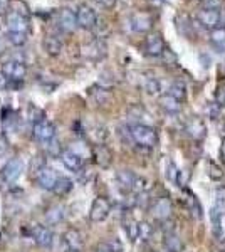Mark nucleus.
<instances>
[{
    "mask_svg": "<svg viewBox=\"0 0 225 252\" xmlns=\"http://www.w3.org/2000/svg\"><path fill=\"white\" fill-rule=\"evenodd\" d=\"M24 172V161L20 158H10L3 168L0 170V178H2L5 184H15V182L20 178V175Z\"/></svg>",
    "mask_w": 225,
    "mask_h": 252,
    "instance_id": "20e7f679",
    "label": "nucleus"
},
{
    "mask_svg": "<svg viewBox=\"0 0 225 252\" xmlns=\"http://www.w3.org/2000/svg\"><path fill=\"white\" fill-rule=\"evenodd\" d=\"M145 89L148 91V94L157 96L160 94V83L155 78H148L145 81Z\"/></svg>",
    "mask_w": 225,
    "mask_h": 252,
    "instance_id": "f704fd0d",
    "label": "nucleus"
},
{
    "mask_svg": "<svg viewBox=\"0 0 225 252\" xmlns=\"http://www.w3.org/2000/svg\"><path fill=\"white\" fill-rule=\"evenodd\" d=\"M97 2H99L101 5L104 7V9H113V7L116 5L118 0H97Z\"/></svg>",
    "mask_w": 225,
    "mask_h": 252,
    "instance_id": "37998d69",
    "label": "nucleus"
},
{
    "mask_svg": "<svg viewBox=\"0 0 225 252\" xmlns=\"http://www.w3.org/2000/svg\"><path fill=\"white\" fill-rule=\"evenodd\" d=\"M93 157H94V160H96V163L99 166H103V168H108V166L111 165V161H113V153L106 145H96V146H94Z\"/></svg>",
    "mask_w": 225,
    "mask_h": 252,
    "instance_id": "f3484780",
    "label": "nucleus"
},
{
    "mask_svg": "<svg viewBox=\"0 0 225 252\" xmlns=\"http://www.w3.org/2000/svg\"><path fill=\"white\" fill-rule=\"evenodd\" d=\"M136 177L138 175L131 172V170H120L116 173V182H118V187L126 193H131L133 192V187H134V182H136Z\"/></svg>",
    "mask_w": 225,
    "mask_h": 252,
    "instance_id": "4468645a",
    "label": "nucleus"
},
{
    "mask_svg": "<svg viewBox=\"0 0 225 252\" xmlns=\"http://www.w3.org/2000/svg\"><path fill=\"white\" fill-rule=\"evenodd\" d=\"M31 237L40 247H51L54 242V234L47 225H34L31 229Z\"/></svg>",
    "mask_w": 225,
    "mask_h": 252,
    "instance_id": "9d476101",
    "label": "nucleus"
},
{
    "mask_svg": "<svg viewBox=\"0 0 225 252\" xmlns=\"http://www.w3.org/2000/svg\"><path fill=\"white\" fill-rule=\"evenodd\" d=\"M32 136L37 143H49L51 140L56 138V126L46 118L35 121L32 126Z\"/></svg>",
    "mask_w": 225,
    "mask_h": 252,
    "instance_id": "f03ea898",
    "label": "nucleus"
},
{
    "mask_svg": "<svg viewBox=\"0 0 225 252\" xmlns=\"http://www.w3.org/2000/svg\"><path fill=\"white\" fill-rule=\"evenodd\" d=\"M129 136H131V143L138 145L140 148H155L158 145V133L153 126L138 123L129 126Z\"/></svg>",
    "mask_w": 225,
    "mask_h": 252,
    "instance_id": "f257e3e1",
    "label": "nucleus"
},
{
    "mask_svg": "<svg viewBox=\"0 0 225 252\" xmlns=\"http://www.w3.org/2000/svg\"><path fill=\"white\" fill-rule=\"evenodd\" d=\"M59 160L71 172H81L84 166V158L79 153H76L74 150H63L59 155Z\"/></svg>",
    "mask_w": 225,
    "mask_h": 252,
    "instance_id": "6e6552de",
    "label": "nucleus"
},
{
    "mask_svg": "<svg viewBox=\"0 0 225 252\" xmlns=\"http://www.w3.org/2000/svg\"><path fill=\"white\" fill-rule=\"evenodd\" d=\"M151 24H153V19L148 14H136L133 15L131 19V26L136 32H146L151 29Z\"/></svg>",
    "mask_w": 225,
    "mask_h": 252,
    "instance_id": "b1692460",
    "label": "nucleus"
},
{
    "mask_svg": "<svg viewBox=\"0 0 225 252\" xmlns=\"http://www.w3.org/2000/svg\"><path fill=\"white\" fill-rule=\"evenodd\" d=\"M219 15H220V20H219V26L220 27H225V7L219 10Z\"/></svg>",
    "mask_w": 225,
    "mask_h": 252,
    "instance_id": "c03bdc74",
    "label": "nucleus"
},
{
    "mask_svg": "<svg viewBox=\"0 0 225 252\" xmlns=\"http://www.w3.org/2000/svg\"><path fill=\"white\" fill-rule=\"evenodd\" d=\"M44 49L49 56H59L61 51H63V40L56 35H47L44 39Z\"/></svg>",
    "mask_w": 225,
    "mask_h": 252,
    "instance_id": "cd10ccee",
    "label": "nucleus"
},
{
    "mask_svg": "<svg viewBox=\"0 0 225 252\" xmlns=\"http://www.w3.org/2000/svg\"><path fill=\"white\" fill-rule=\"evenodd\" d=\"M9 9V0H0V14H5Z\"/></svg>",
    "mask_w": 225,
    "mask_h": 252,
    "instance_id": "a18cd8bd",
    "label": "nucleus"
},
{
    "mask_svg": "<svg viewBox=\"0 0 225 252\" xmlns=\"http://www.w3.org/2000/svg\"><path fill=\"white\" fill-rule=\"evenodd\" d=\"M208 177H210L214 182L222 180V178H224V168L219 163H215V161H210V165H208Z\"/></svg>",
    "mask_w": 225,
    "mask_h": 252,
    "instance_id": "473e14b6",
    "label": "nucleus"
},
{
    "mask_svg": "<svg viewBox=\"0 0 225 252\" xmlns=\"http://www.w3.org/2000/svg\"><path fill=\"white\" fill-rule=\"evenodd\" d=\"M9 86H10V81L5 78V74H3L2 71H0V91H5Z\"/></svg>",
    "mask_w": 225,
    "mask_h": 252,
    "instance_id": "79ce46f5",
    "label": "nucleus"
},
{
    "mask_svg": "<svg viewBox=\"0 0 225 252\" xmlns=\"http://www.w3.org/2000/svg\"><path fill=\"white\" fill-rule=\"evenodd\" d=\"M96 252H116L114 251V247L111 246V244L108 242H99L96 246Z\"/></svg>",
    "mask_w": 225,
    "mask_h": 252,
    "instance_id": "a19ab883",
    "label": "nucleus"
},
{
    "mask_svg": "<svg viewBox=\"0 0 225 252\" xmlns=\"http://www.w3.org/2000/svg\"><path fill=\"white\" fill-rule=\"evenodd\" d=\"M203 5V9H212V10H220L224 7V0H200Z\"/></svg>",
    "mask_w": 225,
    "mask_h": 252,
    "instance_id": "4c0bfd02",
    "label": "nucleus"
},
{
    "mask_svg": "<svg viewBox=\"0 0 225 252\" xmlns=\"http://www.w3.org/2000/svg\"><path fill=\"white\" fill-rule=\"evenodd\" d=\"M66 252H81V251H77V249H66Z\"/></svg>",
    "mask_w": 225,
    "mask_h": 252,
    "instance_id": "de8ad7c7",
    "label": "nucleus"
},
{
    "mask_svg": "<svg viewBox=\"0 0 225 252\" xmlns=\"http://www.w3.org/2000/svg\"><path fill=\"white\" fill-rule=\"evenodd\" d=\"M2 72L5 74V78L10 83H20V81L26 78L27 67L22 61H7L2 66Z\"/></svg>",
    "mask_w": 225,
    "mask_h": 252,
    "instance_id": "0eeeda50",
    "label": "nucleus"
},
{
    "mask_svg": "<svg viewBox=\"0 0 225 252\" xmlns=\"http://www.w3.org/2000/svg\"><path fill=\"white\" fill-rule=\"evenodd\" d=\"M185 131L187 135L192 138V140H202L203 136L207 135V126H205V121L198 116H193L187 121L185 125Z\"/></svg>",
    "mask_w": 225,
    "mask_h": 252,
    "instance_id": "9b49d317",
    "label": "nucleus"
},
{
    "mask_svg": "<svg viewBox=\"0 0 225 252\" xmlns=\"http://www.w3.org/2000/svg\"><path fill=\"white\" fill-rule=\"evenodd\" d=\"M160 106H161V109H165L166 113H170V115H177L180 109H182V103L166 93V94L160 97Z\"/></svg>",
    "mask_w": 225,
    "mask_h": 252,
    "instance_id": "bb28decb",
    "label": "nucleus"
},
{
    "mask_svg": "<svg viewBox=\"0 0 225 252\" xmlns=\"http://www.w3.org/2000/svg\"><path fill=\"white\" fill-rule=\"evenodd\" d=\"M220 158H222V161L225 163V138H224L222 145H220Z\"/></svg>",
    "mask_w": 225,
    "mask_h": 252,
    "instance_id": "49530a36",
    "label": "nucleus"
},
{
    "mask_svg": "<svg viewBox=\"0 0 225 252\" xmlns=\"http://www.w3.org/2000/svg\"><path fill=\"white\" fill-rule=\"evenodd\" d=\"M111 214V202L106 197H97L94 198V202L91 204V209H89V220L94 223L104 222L106 219Z\"/></svg>",
    "mask_w": 225,
    "mask_h": 252,
    "instance_id": "7ed1b4c3",
    "label": "nucleus"
},
{
    "mask_svg": "<svg viewBox=\"0 0 225 252\" xmlns=\"http://www.w3.org/2000/svg\"><path fill=\"white\" fill-rule=\"evenodd\" d=\"M64 244L67 246V249H83V235L77 229H69L64 234Z\"/></svg>",
    "mask_w": 225,
    "mask_h": 252,
    "instance_id": "5701e85b",
    "label": "nucleus"
},
{
    "mask_svg": "<svg viewBox=\"0 0 225 252\" xmlns=\"http://www.w3.org/2000/svg\"><path fill=\"white\" fill-rule=\"evenodd\" d=\"M165 177L168 178L173 185L182 187V172H180L177 163H175L171 158H168V160H166V163H165Z\"/></svg>",
    "mask_w": 225,
    "mask_h": 252,
    "instance_id": "4be33fe9",
    "label": "nucleus"
},
{
    "mask_svg": "<svg viewBox=\"0 0 225 252\" xmlns=\"http://www.w3.org/2000/svg\"><path fill=\"white\" fill-rule=\"evenodd\" d=\"M84 54L88 56L89 59H101L106 56V44L103 40L96 39L93 42H89L88 46L84 47Z\"/></svg>",
    "mask_w": 225,
    "mask_h": 252,
    "instance_id": "a211bd4d",
    "label": "nucleus"
},
{
    "mask_svg": "<svg viewBox=\"0 0 225 252\" xmlns=\"http://www.w3.org/2000/svg\"><path fill=\"white\" fill-rule=\"evenodd\" d=\"M197 20H198V24L203 27V29H207V31L215 29V27H219V20H220L219 10H212V9L198 10Z\"/></svg>",
    "mask_w": 225,
    "mask_h": 252,
    "instance_id": "f8f14e48",
    "label": "nucleus"
},
{
    "mask_svg": "<svg viewBox=\"0 0 225 252\" xmlns=\"http://www.w3.org/2000/svg\"><path fill=\"white\" fill-rule=\"evenodd\" d=\"M171 212H173V205H171L170 198L166 197H160L150 205V214L155 220H168Z\"/></svg>",
    "mask_w": 225,
    "mask_h": 252,
    "instance_id": "423d86ee",
    "label": "nucleus"
},
{
    "mask_svg": "<svg viewBox=\"0 0 225 252\" xmlns=\"http://www.w3.org/2000/svg\"><path fill=\"white\" fill-rule=\"evenodd\" d=\"M215 106L220 109L225 106V83H220L215 89Z\"/></svg>",
    "mask_w": 225,
    "mask_h": 252,
    "instance_id": "72a5a7b5",
    "label": "nucleus"
},
{
    "mask_svg": "<svg viewBox=\"0 0 225 252\" xmlns=\"http://www.w3.org/2000/svg\"><path fill=\"white\" fill-rule=\"evenodd\" d=\"M187 207H188V210H190L192 215H195L197 219L202 217V207H200V204H198V200H197V197H195V195L188 193V197H187Z\"/></svg>",
    "mask_w": 225,
    "mask_h": 252,
    "instance_id": "2f4dec72",
    "label": "nucleus"
},
{
    "mask_svg": "<svg viewBox=\"0 0 225 252\" xmlns=\"http://www.w3.org/2000/svg\"><path fill=\"white\" fill-rule=\"evenodd\" d=\"M44 166H46V158H44V155L32 158V163H31V170H32V172L39 173L40 170L44 168Z\"/></svg>",
    "mask_w": 225,
    "mask_h": 252,
    "instance_id": "e433bc0d",
    "label": "nucleus"
},
{
    "mask_svg": "<svg viewBox=\"0 0 225 252\" xmlns=\"http://www.w3.org/2000/svg\"><path fill=\"white\" fill-rule=\"evenodd\" d=\"M168 94L171 97H175L177 101L180 103H183V101L187 99V86L185 83H182V81H177V83H173L168 89Z\"/></svg>",
    "mask_w": 225,
    "mask_h": 252,
    "instance_id": "c756f323",
    "label": "nucleus"
},
{
    "mask_svg": "<svg viewBox=\"0 0 225 252\" xmlns=\"http://www.w3.org/2000/svg\"><path fill=\"white\" fill-rule=\"evenodd\" d=\"M210 44L219 52H225V27H215L210 31Z\"/></svg>",
    "mask_w": 225,
    "mask_h": 252,
    "instance_id": "a878e982",
    "label": "nucleus"
},
{
    "mask_svg": "<svg viewBox=\"0 0 225 252\" xmlns=\"http://www.w3.org/2000/svg\"><path fill=\"white\" fill-rule=\"evenodd\" d=\"M150 235H151V227L146 222H140V239L148 241Z\"/></svg>",
    "mask_w": 225,
    "mask_h": 252,
    "instance_id": "58836bf2",
    "label": "nucleus"
},
{
    "mask_svg": "<svg viewBox=\"0 0 225 252\" xmlns=\"http://www.w3.org/2000/svg\"><path fill=\"white\" fill-rule=\"evenodd\" d=\"M72 189H74V182L71 180V178L67 177H57L54 187H52V192L57 197H66L72 192Z\"/></svg>",
    "mask_w": 225,
    "mask_h": 252,
    "instance_id": "aec40b11",
    "label": "nucleus"
},
{
    "mask_svg": "<svg viewBox=\"0 0 225 252\" xmlns=\"http://www.w3.org/2000/svg\"><path fill=\"white\" fill-rule=\"evenodd\" d=\"M123 229H125L126 235H128V239L131 242L140 239V222L134 220L131 215H126V217L123 219Z\"/></svg>",
    "mask_w": 225,
    "mask_h": 252,
    "instance_id": "6ab92c4d",
    "label": "nucleus"
},
{
    "mask_svg": "<svg viewBox=\"0 0 225 252\" xmlns=\"http://www.w3.org/2000/svg\"><path fill=\"white\" fill-rule=\"evenodd\" d=\"M47 152H49V155L59 158L61 152H63V148H61V143L56 140V138H54V140H51V141L47 143Z\"/></svg>",
    "mask_w": 225,
    "mask_h": 252,
    "instance_id": "c9c22d12",
    "label": "nucleus"
},
{
    "mask_svg": "<svg viewBox=\"0 0 225 252\" xmlns=\"http://www.w3.org/2000/svg\"><path fill=\"white\" fill-rule=\"evenodd\" d=\"M57 180V173L49 166H44L42 170L37 173V184L42 190H47V192H52V187H54Z\"/></svg>",
    "mask_w": 225,
    "mask_h": 252,
    "instance_id": "dca6fc26",
    "label": "nucleus"
},
{
    "mask_svg": "<svg viewBox=\"0 0 225 252\" xmlns=\"http://www.w3.org/2000/svg\"><path fill=\"white\" fill-rule=\"evenodd\" d=\"M165 49H166V44L160 34H155L153 32V34H150L148 37L145 39V54L150 56V58H160Z\"/></svg>",
    "mask_w": 225,
    "mask_h": 252,
    "instance_id": "1a4fd4ad",
    "label": "nucleus"
},
{
    "mask_svg": "<svg viewBox=\"0 0 225 252\" xmlns=\"http://www.w3.org/2000/svg\"><path fill=\"white\" fill-rule=\"evenodd\" d=\"M64 217H66V209L63 205H54L46 212V222L49 225H57L64 220Z\"/></svg>",
    "mask_w": 225,
    "mask_h": 252,
    "instance_id": "393cba45",
    "label": "nucleus"
},
{
    "mask_svg": "<svg viewBox=\"0 0 225 252\" xmlns=\"http://www.w3.org/2000/svg\"><path fill=\"white\" fill-rule=\"evenodd\" d=\"M76 24H77V27L86 29V31L94 29V27L97 26L96 12H94L89 5H86V3L79 5V9L76 10Z\"/></svg>",
    "mask_w": 225,
    "mask_h": 252,
    "instance_id": "39448f33",
    "label": "nucleus"
},
{
    "mask_svg": "<svg viewBox=\"0 0 225 252\" xmlns=\"http://www.w3.org/2000/svg\"><path fill=\"white\" fill-rule=\"evenodd\" d=\"M57 26L63 32H72L77 27L76 12H72L71 9H61L57 14Z\"/></svg>",
    "mask_w": 225,
    "mask_h": 252,
    "instance_id": "ddd939ff",
    "label": "nucleus"
},
{
    "mask_svg": "<svg viewBox=\"0 0 225 252\" xmlns=\"http://www.w3.org/2000/svg\"><path fill=\"white\" fill-rule=\"evenodd\" d=\"M163 246H165L166 252H183L185 251V242H183L175 232L163 235Z\"/></svg>",
    "mask_w": 225,
    "mask_h": 252,
    "instance_id": "412c9836",
    "label": "nucleus"
},
{
    "mask_svg": "<svg viewBox=\"0 0 225 252\" xmlns=\"http://www.w3.org/2000/svg\"><path fill=\"white\" fill-rule=\"evenodd\" d=\"M9 12H14V14L20 15V17L27 19L31 17V10H29L27 3L24 2V0H9Z\"/></svg>",
    "mask_w": 225,
    "mask_h": 252,
    "instance_id": "c85d7f7f",
    "label": "nucleus"
},
{
    "mask_svg": "<svg viewBox=\"0 0 225 252\" xmlns=\"http://www.w3.org/2000/svg\"><path fill=\"white\" fill-rule=\"evenodd\" d=\"M7 40L12 44V46H24L27 42V34L26 32H14V31H7Z\"/></svg>",
    "mask_w": 225,
    "mask_h": 252,
    "instance_id": "7c9ffc66",
    "label": "nucleus"
},
{
    "mask_svg": "<svg viewBox=\"0 0 225 252\" xmlns=\"http://www.w3.org/2000/svg\"><path fill=\"white\" fill-rule=\"evenodd\" d=\"M5 22H7V27L9 31H14V32H26L29 31V20L20 17V15L14 14V12H5Z\"/></svg>",
    "mask_w": 225,
    "mask_h": 252,
    "instance_id": "2eb2a0df",
    "label": "nucleus"
},
{
    "mask_svg": "<svg viewBox=\"0 0 225 252\" xmlns=\"http://www.w3.org/2000/svg\"><path fill=\"white\" fill-rule=\"evenodd\" d=\"M7 153H9V141H7V138L0 133V158L5 157Z\"/></svg>",
    "mask_w": 225,
    "mask_h": 252,
    "instance_id": "ea45409f",
    "label": "nucleus"
}]
</instances>
